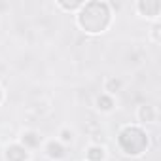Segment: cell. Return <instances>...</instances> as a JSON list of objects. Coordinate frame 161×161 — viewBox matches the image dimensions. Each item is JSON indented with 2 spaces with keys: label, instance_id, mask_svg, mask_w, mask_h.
<instances>
[{
  "label": "cell",
  "instance_id": "3957f363",
  "mask_svg": "<svg viewBox=\"0 0 161 161\" xmlns=\"http://www.w3.org/2000/svg\"><path fill=\"white\" fill-rule=\"evenodd\" d=\"M136 10L144 17L157 19L159 14H161V2H159V0H140V2L136 4Z\"/></svg>",
  "mask_w": 161,
  "mask_h": 161
},
{
  "label": "cell",
  "instance_id": "6da1fadb",
  "mask_svg": "<svg viewBox=\"0 0 161 161\" xmlns=\"http://www.w3.org/2000/svg\"><path fill=\"white\" fill-rule=\"evenodd\" d=\"M110 19H112L110 4L99 2V0L84 4L78 12V25L89 34L104 32L110 25Z\"/></svg>",
  "mask_w": 161,
  "mask_h": 161
},
{
  "label": "cell",
  "instance_id": "30bf717a",
  "mask_svg": "<svg viewBox=\"0 0 161 161\" xmlns=\"http://www.w3.org/2000/svg\"><path fill=\"white\" fill-rule=\"evenodd\" d=\"M119 87H121V82H119V80H116V78H110V80H106L104 91H108L106 95H112V93H116Z\"/></svg>",
  "mask_w": 161,
  "mask_h": 161
},
{
  "label": "cell",
  "instance_id": "4fadbf2b",
  "mask_svg": "<svg viewBox=\"0 0 161 161\" xmlns=\"http://www.w3.org/2000/svg\"><path fill=\"white\" fill-rule=\"evenodd\" d=\"M153 40H155V42H159V25H155V27H153Z\"/></svg>",
  "mask_w": 161,
  "mask_h": 161
},
{
  "label": "cell",
  "instance_id": "7a4b0ae2",
  "mask_svg": "<svg viewBox=\"0 0 161 161\" xmlns=\"http://www.w3.org/2000/svg\"><path fill=\"white\" fill-rule=\"evenodd\" d=\"M118 144L123 153L127 155H140L148 148V135L142 127L127 125L118 135Z\"/></svg>",
  "mask_w": 161,
  "mask_h": 161
},
{
  "label": "cell",
  "instance_id": "277c9868",
  "mask_svg": "<svg viewBox=\"0 0 161 161\" xmlns=\"http://www.w3.org/2000/svg\"><path fill=\"white\" fill-rule=\"evenodd\" d=\"M6 159L8 161H27L29 152L23 144H12L6 148Z\"/></svg>",
  "mask_w": 161,
  "mask_h": 161
},
{
  "label": "cell",
  "instance_id": "7c38bea8",
  "mask_svg": "<svg viewBox=\"0 0 161 161\" xmlns=\"http://www.w3.org/2000/svg\"><path fill=\"white\" fill-rule=\"evenodd\" d=\"M61 140H63V142H70V140H72V133H70L68 129H63V133H61Z\"/></svg>",
  "mask_w": 161,
  "mask_h": 161
},
{
  "label": "cell",
  "instance_id": "9c48e42d",
  "mask_svg": "<svg viewBox=\"0 0 161 161\" xmlns=\"http://www.w3.org/2000/svg\"><path fill=\"white\" fill-rule=\"evenodd\" d=\"M38 144H40V136H38L36 133L29 131V133L23 135V146H25V148H27V146H38Z\"/></svg>",
  "mask_w": 161,
  "mask_h": 161
},
{
  "label": "cell",
  "instance_id": "ba28073f",
  "mask_svg": "<svg viewBox=\"0 0 161 161\" xmlns=\"http://www.w3.org/2000/svg\"><path fill=\"white\" fill-rule=\"evenodd\" d=\"M104 155H106V152L103 146H91L87 150V161H103Z\"/></svg>",
  "mask_w": 161,
  "mask_h": 161
},
{
  "label": "cell",
  "instance_id": "8992f818",
  "mask_svg": "<svg viewBox=\"0 0 161 161\" xmlns=\"http://www.w3.org/2000/svg\"><path fill=\"white\" fill-rule=\"evenodd\" d=\"M46 152H47V155H49L51 159H61V157L64 155V150H63L61 142H55V140L47 142V146H46Z\"/></svg>",
  "mask_w": 161,
  "mask_h": 161
},
{
  "label": "cell",
  "instance_id": "52a82bcc",
  "mask_svg": "<svg viewBox=\"0 0 161 161\" xmlns=\"http://www.w3.org/2000/svg\"><path fill=\"white\" fill-rule=\"evenodd\" d=\"M97 108L103 110V112H110V110L114 108V99H112V95H106V93L99 95V97H97Z\"/></svg>",
  "mask_w": 161,
  "mask_h": 161
},
{
  "label": "cell",
  "instance_id": "8fae6325",
  "mask_svg": "<svg viewBox=\"0 0 161 161\" xmlns=\"http://www.w3.org/2000/svg\"><path fill=\"white\" fill-rule=\"evenodd\" d=\"M59 6L61 8H64V10H80V8H82L84 6V2H72V4H66V2H59Z\"/></svg>",
  "mask_w": 161,
  "mask_h": 161
},
{
  "label": "cell",
  "instance_id": "5bb4252c",
  "mask_svg": "<svg viewBox=\"0 0 161 161\" xmlns=\"http://www.w3.org/2000/svg\"><path fill=\"white\" fill-rule=\"evenodd\" d=\"M2 99H4V91H2V87H0V103H2Z\"/></svg>",
  "mask_w": 161,
  "mask_h": 161
},
{
  "label": "cell",
  "instance_id": "5b68a950",
  "mask_svg": "<svg viewBox=\"0 0 161 161\" xmlns=\"http://www.w3.org/2000/svg\"><path fill=\"white\" fill-rule=\"evenodd\" d=\"M136 116H138V121L152 123V121H155V116H157V114H155V108H153V106L144 104V106H140V108H138Z\"/></svg>",
  "mask_w": 161,
  "mask_h": 161
}]
</instances>
